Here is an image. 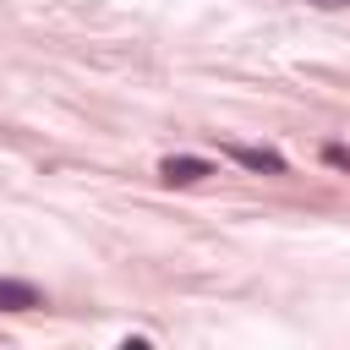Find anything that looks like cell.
<instances>
[{"instance_id":"obj_1","label":"cell","mask_w":350,"mask_h":350,"mask_svg":"<svg viewBox=\"0 0 350 350\" xmlns=\"http://www.w3.org/2000/svg\"><path fill=\"white\" fill-rule=\"evenodd\" d=\"M235 164H246V170H262V175H284V159L273 153V148H246V142H230L224 148Z\"/></svg>"},{"instance_id":"obj_2","label":"cell","mask_w":350,"mask_h":350,"mask_svg":"<svg viewBox=\"0 0 350 350\" xmlns=\"http://www.w3.org/2000/svg\"><path fill=\"white\" fill-rule=\"evenodd\" d=\"M208 170H213V164H208V159H191V153H175V159H164V164H159V175H164L170 186H186V180H202Z\"/></svg>"},{"instance_id":"obj_3","label":"cell","mask_w":350,"mask_h":350,"mask_svg":"<svg viewBox=\"0 0 350 350\" xmlns=\"http://www.w3.org/2000/svg\"><path fill=\"white\" fill-rule=\"evenodd\" d=\"M38 306V290L22 284V279H0V312H33Z\"/></svg>"},{"instance_id":"obj_4","label":"cell","mask_w":350,"mask_h":350,"mask_svg":"<svg viewBox=\"0 0 350 350\" xmlns=\"http://www.w3.org/2000/svg\"><path fill=\"white\" fill-rule=\"evenodd\" d=\"M317 5H345V0H317Z\"/></svg>"}]
</instances>
